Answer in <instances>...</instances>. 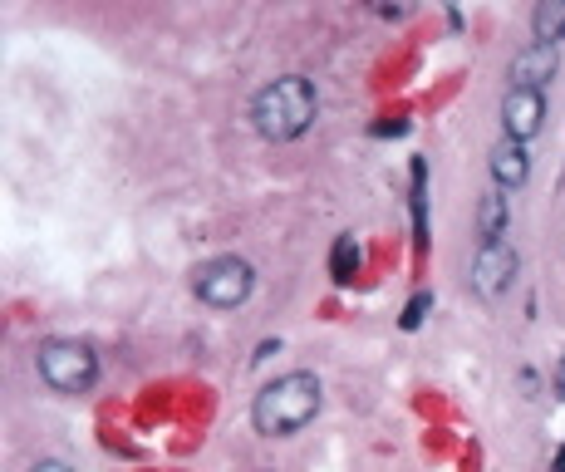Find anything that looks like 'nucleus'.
<instances>
[{
  "mask_svg": "<svg viewBox=\"0 0 565 472\" xmlns=\"http://www.w3.org/2000/svg\"><path fill=\"white\" fill-rule=\"evenodd\" d=\"M556 389H561V399H565V359L556 364Z\"/></svg>",
  "mask_w": 565,
  "mask_h": 472,
  "instance_id": "nucleus-15",
  "label": "nucleus"
},
{
  "mask_svg": "<svg viewBox=\"0 0 565 472\" xmlns=\"http://www.w3.org/2000/svg\"><path fill=\"white\" fill-rule=\"evenodd\" d=\"M379 20H408L413 10H418V0H364Z\"/></svg>",
  "mask_w": 565,
  "mask_h": 472,
  "instance_id": "nucleus-12",
  "label": "nucleus"
},
{
  "mask_svg": "<svg viewBox=\"0 0 565 472\" xmlns=\"http://www.w3.org/2000/svg\"><path fill=\"white\" fill-rule=\"evenodd\" d=\"M315 413H320V379L305 374V369H295V374H281L276 384H266V389L256 394L251 423H256V433H266V438H290V433H300Z\"/></svg>",
  "mask_w": 565,
  "mask_h": 472,
  "instance_id": "nucleus-2",
  "label": "nucleus"
},
{
  "mask_svg": "<svg viewBox=\"0 0 565 472\" xmlns=\"http://www.w3.org/2000/svg\"><path fill=\"white\" fill-rule=\"evenodd\" d=\"M541 118H546V94L541 89H507V99H502V128H507V138H516V143L536 138L541 133Z\"/></svg>",
  "mask_w": 565,
  "mask_h": 472,
  "instance_id": "nucleus-6",
  "label": "nucleus"
},
{
  "mask_svg": "<svg viewBox=\"0 0 565 472\" xmlns=\"http://www.w3.org/2000/svg\"><path fill=\"white\" fill-rule=\"evenodd\" d=\"M551 74H556V45L551 40H536L511 59V89H541V84H551Z\"/></svg>",
  "mask_w": 565,
  "mask_h": 472,
  "instance_id": "nucleus-7",
  "label": "nucleus"
},
{
  "mask_svg": "<svg viewBox=\"0 0 565 472\" xmlns=\"http://www.w3.org/2000/svg\"><path fill=\"white\" fill-rule=\"evenodd\" d=\"M30 472H74V468L59 463V458H40V463H30Z\"/></svg>",
  "mask_w": 565,
  "mask_h": 472,
  "instance_id": "nucleus-14",
  "label": "nucleus"
},
{
  "mask_svg": "<svg viewBox=\"0 0 565 472\" xmlns=\"http://www.w3.org/2000/svg\"><path fill=\"white\" fill-rule=\"evenodd\" d=\"M35 364H40V379L55 394H84L99 379V354L89 345H79V340H45Z\"/></svg>",
  "mask_w": 565,
  "mask_h": 472,
  "instance_id": "nucleus-3",
  "label": "nucleus"
},
{
  "mask_svg": "<svg viewBox=\"0 0 565 472\" xmlns=\"http://www.w3.org/2000/svg\"><path fill=\"white\" fill-rule=\"evenodd\" d=\"M320 114V94L305 74H285L276 84H266L256 99H251V118H256V133L271 138V143H290L300 138Z\"/></svg>",
  "mask_w": 565,
  "mask_h": 472,
  "instance_id": "nucleus-1",
  "label": "nucleus"
},
{
  "mask_svg": "<svg viewBox=\"0 0 565 472\" xmlns=\"http://www.w3.org/2000/svg\"><path fill=\"white\" fill-rule=\"evenodd\" d=\"M561 40H565V30H561Z\"/></svg>",
  "mask_w": 565,
  "mask_h": 472,
  "instance_id": "nucleus-17",
  "label": "nucleus"
},
{
  "mask_svg": "<svg viewBox=\"0 0 565 472\" xmlns=\"http://www.w3.org/2000/svg\"><path fill=\"white\" fill-rule=\"evenodd\" d=\"M516 266H521V256H516L511 241H482V251L472 261V286H477V295L482 300H502L511 291V281H516Z\"/></svg>",
  "mask_w": 565,
  "mask_h": 472,
  "instance_id": "nucleus-5",
  "label": "nucleus"
},
{
  "mask_svg": "<svg viewBox=\"0 0 565 472\" xmlns=\"http://www.w3.org/2000/svg\"><path fill=\"white\" fill-rule=\"evenodd\" d=\"M354 271H359V246H354V236H339L335 251H330V276H335V286H349Z\"/></svg>",
  "mask_w": 565,
  "mask_h": 472,
  "instance_id": "nucleus-11",
  "label": "nucleus"
},
{
  "mask_svg": "<svg viewBox=\"0 0 565 472\" xmlns=\"http://www.w3.org/2000/svg\"><path fill=\"white\" fill-rule=\"evenodd\" d=\"M251 286H256V271H251V261H241V256L207 261V266L192 276L197 300H207L212 310H231V305H241V300L251 295Z\"/></svg>",
  "mask_w": 565,
  "mask_h": 472,
  "instance_id": "nucleus-4",
  "label": "nucleus"
},
{
  "mask_svg": "<svg viewBox=\"0 0 565 472\" xmlns=\"http://www.w3.org/2000/svg\"><path fill=\"white\" fill-rule=\"evenodd\" d=\"M477 232H482V241H502L507 236V197L502 192H482V202H477Z\"/></svg>",
  "mask_w": 565,
  "mask_h": 472,
  "instance_id": "nucleus-9",
  "label": "nucleus"
},
{
  "mask_svg": "<svg viewBox=\"0 0 565 472\" xmlns=\"http://www.w3.org/2000/svg\"><path fill=\"white\" fill-rule=\"evenodd\" d=\"M531 173V158H526V143H516V138H502L497 148H492V177H497V187H521Z\"/></svg>",
  "mask_w": 565,
  "mask_h": 472,
  "instance_id": "nucleus-8",
  "label": "nucleus"
},
{
  "mask_svg": "<svg viewBox=\"0 0 565 472\" xmlns=\"http://www.w3.org/2000/svg\"><path fill=\"white\" fill-rule=\"evenodd\" d=\"M551 472H565V448H561V458H556V463H551Z\"/></svg>",
  "mask_w": 565,
  "mask_h": 472,
  "instance_id": "nucleus-16",
  "label": "nucleus"
},
{
  "mask_svg": "<svg viewBox=\"0 0 565 472\" xmlns=\"http://www.w3.org/2000/svg\"><path fill=\"white\" fill-rule=\"evenodd\" d=\"M531 30H536V40H561L565 30V0H541L536 5V20H531Z\"/></svg>",
  "mask_w": 565,
  "mask_h": 472,
  "instance_id": "nucleus-10",
  "label": "nucleus"
},
{
  "mask_svg": "<svg viewBox=\"0 0 565 472\" xmlns=\"http://www.w3.org/2000/svg\"><path fill=\"white\" fill-rule=\"evenodd\" d=\"M428 310H433V295L428 291H418L408 305H403V330H418L423 320H428Z\"/></svg>",
  "mask_w": 565,
  "mask_h": 472,
  "instance_id": "nucleus-13",
  "label": "nucleus"
}]
</instances>
